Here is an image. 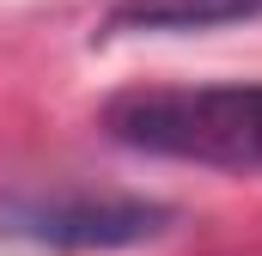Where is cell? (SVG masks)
<instances>
[{
	"label": "cell",
	"mask_w": 262,
	"mask_h": 256,
	"mask_svg": "<svg viewBox=\"0 0 262 256\" xmlns=\"http://www.w3.org/2000/svg\"><path fill=\"white\" fill-rule=\"evenodd\" d=\"M104 134L146 159L262 171V86H140L104 104Z\"/></svg>",
	"instance_id": "1"
},
{
	"label": "cell",
	"mask_w": 262,
	"mask_h": 256,
	"mask_svg": "<svg viewBox=\"0 0 262 256\" xmlns=\"http://www.w3.org/2000/svg\"><path fill=\"white\" fill-rule=\"evenodd\" d=\"M262 18V0H116L104 12V37L128 31H213V25H244Z\"/></svg>",
	"instance_id": "3"
},
{
	"label": "cell",
	"mask_w": 262,
	"mask_h": 256,
	"mask_svg": "<svg viewBox=\"0 0 262 256\" xmlns=\"http://www.w3.org/2000/svg\"><path fill=\"white\" fill-rule=\"evenodd\" d=\"M0 226L49 250H140L177 226V207L146 195H12Z\"/></svg>",
	"instance_id": "2"
}]
</instances>
